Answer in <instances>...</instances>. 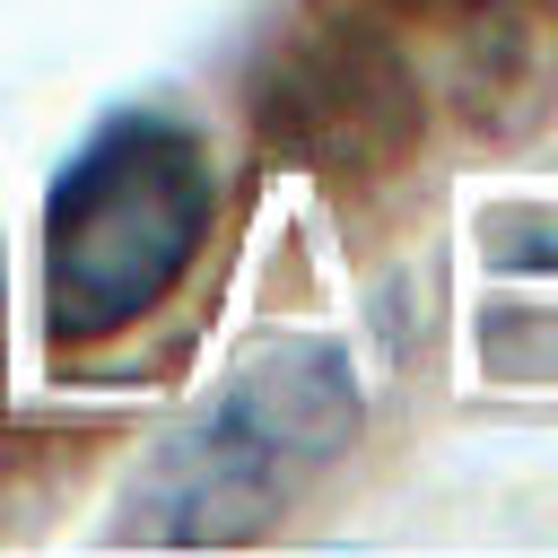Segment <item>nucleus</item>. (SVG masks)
<instances>
[{
	"label": "nucleus",
	"instance_id": "1",
	"mask_svg": "<svg viewBox=\"0 0 558 558\" xmlns=\"http://www.w3.org/2000/svg\"><path fill=\"white\" fill-rule=\"evenodd\" d=\"M218 218L209 140L183 113H105L44 192V305L61 340H113L201 262Z\"/></svg>",
	"mask_w": 558,
	"mask_h": 558
},
{
	"label": "nucleus",
	"instance_id": "2",
	"mask_svg": "<svg viewBox=\"0 0 558 558\" xmlns=\"http://www.w3.org/2000/svg\"><path fill=\"white\" fill-rule=\"evenodd\" d=\"M357 427V392L340 375L331 349H279L262 366L235 375V392L166 453V471L148 480L157 532L174 541H209V532H244L270 506L296 497L305 471H323Z\"/></svg>",
	"mask_w": 558,
	"mask_h": 558
}]
</instances>
